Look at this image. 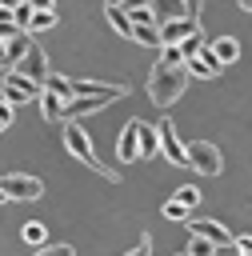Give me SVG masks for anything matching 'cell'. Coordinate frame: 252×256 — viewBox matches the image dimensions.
Here are the masks:
<instances>
[{"instance_id": "cell-16", "label": "cell", "mask_w": 252, "mask_h": 256, "mask_svg": "<svg viewBox=\"0 0 252 256\" xmlns=\"http://www.w3.org/2000/svg\"><path fill=\"white\" fill-rule=\"evenodd\" d=\"M104 20H108L120 36H132V20H128V12H124V4H116V0L104 4Z\"/></svg>"}, {"instance_id": "cell-19", "label": "cell", "mask_w": 252, "mask_h": 256, "mask_svg": "<svg viewBox=\"0 0 252 256\" xmlns=\"http://www.w3.org/2000/svg\"><path fill=\"white\" fill-rule=\"evenodd\" d=\"M40 112H44L48 124H64V100H60V96L44 92V96H40Z\"/></svg>"}, {"instance_id": "cell-20", "label": "cell", "mask_w": 252, "mask_h": 256, "mask_svg": "<svg viewBox=\"0 0 252 256\" xmlns=\"http://www.w3.org/2000/svg\"><path fill=\"white\" fill-rule=\"evenodd\" d=\"M20 236H24V244H32V248H44V244H48V228H44L40 220H28V224L20 228Z\"/></svg>"}, {"instance_id": "cell-30", "label": "cell", "mask_w": 252, "mask_h": 256, "mask_svg": "<svg viewBox=\"0 0 252 256\" xmlns=\"http://www.w3.org/2000/svg\"><path fill=\"white\" fill-rule=\"evenodd\" d=\"M232 248H236L240 256H252V236H236V240H232Z\"/></svg>"}, {"instance_id": "cell-2", "label": "cell", "mask_w": 252, "mask_h": 256, "mask_svg": "<svg viewBox=\"0 0 252 256\" xmlns=\"http://www.w3.org/2000/svg\"><path fill=\"white\" fill-rule=\"evenodd\" d=\"M64 148L80 160V164H88L96 176H104L108 184H120V172L116 168H108V164H100V156H96V144H92V136L84 132V124H72V120H64Z\"/></svg>"}, {"instance_id": "cell-35", "label": "cell", "mask_w": 252, "mask_h": 256, "mask_svg": "<svg viewBox=\"0 0 252 256\" xmlns=\"http://www.w3.org/2000/svg\"><path fill=\"white\" fill-rule=\"evenodd\" d=\"M176 256H184V252H176Z\"/></svg>"}, {"instance_id": "cell-9", "label": "cell", "mask_w": 252, "mask_h": 256, "mask_svg": "<svg viewBox=\"0 0 252 256\" xmlns=\"http://www.w3.org/2000/svg\"><path fill=\"white\" fill-rule=\"evenodd\" d=\"M116 156H120V164L140 160V120H128V124L120 128V136H116Z\"/></svg>"}, {"instance_id": "cell-3", "label": "cell", "mask_w": 252, "mask_h": 256, "mask_svg": "<svg viewBox=\"0 0 252 256\" xmlns=\"http://www.w3.org/2000/svg\"><path fill=\"white\" fill-rule=\"evenodd\" d=\"M184 152H188V164H192L200 176H220L224 156H220V148H216L212 140H192V144H184Z\"/></svg>"}, {"instance_id": "cell-31", "label": "cell", "mask_w": 252, "mask_h": 256, "mask_svg": "<svg viewBox=\"0 0 252 256\" xmlns=\"http://www.w3.org/2000/svg\"><path fill=\"white\" fill-rule=\"evenodd\" d=\"M8 124H12V104H8L4 96H0V132H4Z\"/></svg>"}, {"instance_id": "cell-7", "label": "cell", "mask_w": 252, "mask_h": 256, "mask_svg": "<svg viewBox=\"0 0 252 256\" xmlns=\"http://www.w3.org/2000/svg\"><path fill=\"white\" fill-rule=\"evenodd\" d=\"M156 136H160V156L168 160V164H188V152H184V140H180V132H176V124L164 116L160 124H156Z\"/></svg>"}, {"instance_id": "cell-6", "label": "cell", "mask_w": 252, "mask_h": 256, "mask_svg": "<svg viewBox=\"0 0 252 256\" xmlns=\"http://www.w3.org/2000/svg\"><path fill=\"white\" fill-rule=\"evenodd\" d=\"M0 188H4L8 200H40V196H44V184H40L36 176H28V172H8V176H0Z\"/></svg>"}, {"instance_id": "cell-29", "label": "cell", "mask_w": 252, "mask_h": 256, "mask_svg": "<svg viewBox=\"0 0 252 256\" xmlns=\"http://www.w3.org/2000/svg\"><path fill=\"white\" fill-rule=\"evenodd\" d=\"M124 256H152V236L144 232V236L136 240V248H132V252H124Z\"/></svg>"}, {"instance_id": "cell-34", "label": "cell", "mask_w": 252, "mask_h": 256, "mask_svg": "<svg viewBox=\"0 0 252 256\" xmlns=\"http://www.w3.org/2000/svg\"><path fill=\"white\" fill-rule=\"evenodd\" d=\"M4 200H8V196H4V188H0V204H4Z\"/></svg>"}, {"instance_id": "cell-8", "label": "cell", "mask_w": 252, "mask_h": 256, "mask_svg": "<svg viewBox=\"0 0 252 256\" xmlns=\"http://www.w3.org/2000/svg\"><path fill=\"white\" fill-rule=\"evenodd\" d=\"M12 72H20V76H28V80L44 84V80H48V56H44V48H40V44H32V48L24 52V60H20Z\"/></svg>"}, {"instance_id": "cell-22", "label": "cell", "mask_w": 252, "mask_h": 256, "mask_svg": "<svg viewBox=\"0 0 252 256\" xmlns=\"http://www.w3.org/2000/svg\"><path fill=\"white\" fill-rule=\"evenodd\" d=\"M32 12H36V4H28V0H16V4H12V20H16V28H20V32H28Z\"/></svg>"}, {"instance_id": "cell-15", "label": "cell", "mask_w": 252, "mask_h": 256, "mask_svg": "<svg viewBox=\"0 0 252 256\" xmlns=\"http://www.w3.org/2000/svg\"><path fill=\"white\" fill-rule=\"evenodd\" d=\"M56 24H60V12H56V8H40V0H36V12H32V20H28V36L48 32V28H56Z\"/></svg>"}, {"instance_id": "cell-23", "label": "cell", "mask_w": 252, "mask_h": 256, "mask_svg": "<svg viewBox=\"0 0 252 256\" xmlns=\"http://www.w3.org/2000/svg\"><path fill=\"white\" fill-rule=\"evenodd\" d=\"M112 84H100V80H72V92L76 96H100V92H108ZM72 96V100H76Z\"/></svg>"}, {"instance_id": "cell-25", "label": "cell", "mask_w": 252, "mask_h": 256, "mask_svg": "<svg viewBox=\"0 0 252 256\" xmlns=\"http://www.w3.org/2000/svg\"><path fill=\"white\" fill-rule=\"evenodd\" d=\"M172 200H180L184 208H196V204H200V188H196V184H184V188H176Z\"/></svg>"}, {"instance_id": "cell-28", "label": "cell", "mask_w": 252, "mask_h": 256, "mask_svg": "<svg viewBox=\"0 0 252 256\" xmlns=\"http://www.w3.org/2000/svg\"><path fill=\"white\" fill-rule=\"evenodd\" d=\"M160 64H168V68H184L180 48H160Z\"/></svg>"}, {"instance_id": "cell-18", "label": "cell", "mask_w": 252, "mask_h": 256, "mask_svg": "<svg viewBox=\"0 0 252 256\" xmlns=\"http://www.w3.org/2000/svg\"><path fill=\"white\" fill-rule=\"evenodd\" d=\"M44 92L60 96L64 104H68V100L76 96V92H72V80H68V76H60V72H48V80H44Z\"/></svg>"}, {"instance_id": "cell-17", "label": "cell", "mask_w": 252, "mask_h": 256, "mask_svg": "<svg viewBox=\"0 0 252 256\" xmlns=\"http://www.w3.org/2000/svg\"><path fill=\"white\" fill-rule=\"evenodd\" d=\"M156 156H160V136L152 124L140 120V160H156Z\"/></svg>"}, {"instance_id": "cell-11", "label": "cell", "mask_w": 252, "mask_h": 256, "mask_svg": "<svg viewBox=\"0 0 252 256\" xmlns=\"http://www.w3.org/2000/svg\"><path fill=\"white\" fill-rule=\"evenodd\" d=\"M32 44H36V40H32L28 32H20V36H12V40H4V68L12 72V68H16L20 60H24V52H28Z\"/></svg>"}, {"instance_id": "cell-26", "label": "cell", "mask_w": 252, "mask_h": 256, "mask_svg": "<svg viewBox=\"0 0 252 256\" xmlns=\"http://www.w3.org/2000/svg\"><path fill=\"white\" fill-rule=\"evenodd\" d=\"M188 212H192V208H184L180 200H164V216H168V220H188Z\"/></svg>"}, {"instance_id": "cell-10", "label": "cell", "mask_w": 252, "mask_h": 256, "mask_svg": "<svg viewBox=\"0 0 252 256\" xmlns=\"http://www.w3.org/2000/svg\"><path fill=\"white\" fill-rule=\"evenodd\" d=\"M192 236H204V240H212L216 248H224V244H232L236 240V232H228L220 220H192V228H188Z\"/></svg>"}, {"instance_id": "cell-14", "label": "cell", "mask_w": 252, "mask_h": 256, "mask_svg": "<svg viewBox=\"0 0 252 256\" xmlns=\"http://www.w3.org/2000/svg\"><path fill=\"white\" fill-rule=\"evenodd\" d=\"M124 12H128V20H132V28H160V16H156V4H124Z\"/></svg>"}, {"instance_id": "cell-5", "label": "cell", "mask_w": 252, "mask_h": 256, "mask_svg": "<svg viewBox=\"0 0 252 256\" xmlns=\"http://www.w3.org/2000/svg\"><path fill=\"white\" fill-rule=\"evenodd\" d=\"M200 32V12H192V16H180V20H164L160 24V48H180L188 36H196Z\"/></svg>"}, {"instance_id": "cell-13", "label": "cell", "mask_w": 252, "mask_h": 256, "mask_svg": "<svg viewBox=\"0 0 252 256\" xmlns=\"http://www.w3.org/2000/svg\"><path fill=\"white\" fill-rule=\"evenodd\" d=\"M184 68H188V76H196V80H212V76L220 72V60H216V56L204 48V52H200V56H192Z\"/></svg>"}, {"instance_id": "cell-21", "label": "cell", "mask_w": 252, "mask_h": 256, "mask_svg": "<svg viewBox=\"0 0 252 256\" xmlns=\"http://www.w3.org/2000/svg\"><path fill=\"white\" fill-rule=\"evenodd\" d=\"M184 256H216V244L204 240V236H192V232H188V248H184Z\"/></svg>"}, {"instance_id": "cell-27", "label": "cell", "mask_w": 252, "mask_h": 256, "mask_svg": "<svg viewBox=\"0 0 252 256\" xmlns=\"http://www.w3.org/2000/svg\"><path fill=\"white\" fill-rule=\"evenodd\" d=\"M36 256H76V248L72 244H44V248H36Z\"/></svg>"}, {"instance_id": "cell-32", "label": "cell", "mask_w": 252, "mask_h": 256, "mask_svg": "<svg viewBox=\"0 0 252 256\" xmlns=\"http://www.w3.org/2000/svg\"><path fill=\"white\" fill-rule=\"evenodd\" d=\"M240 8H244V12H252V0H240Z\"/></svg>"}, {"instance_id": "cell-4", "label": "cell", "mask_w": 252, "mask_h": 256, "mask_svg": "<svg viewBox=\"0 0 252 256\" xmlns=\"http://www.w3.org/2000/svg\"><path fill=\"white\" fill-rule=\"evenodd\" d=\"M0 88H4V100L8 104H28V100H40L44 96V84H36V80H28L20 72H4Z\"/></svg>"}, {"instance_id": "cell-24", "label": "cell", "mask_w": 252, "mask_h": 256, "mask_svg": "<svg viewBox=\"0 0 252 256\" xmlns=\"http://www.w3.org/2000/svg\"><path fill=\"white\" fill-rule=\"evenodd\" d=\"M132 40L136 44H148V48H160V28H132Z\"/></svg>"}, {"instance_id": "cell-33", "label": "cell", "mask_w": 252, "mask_h": 256, "mask_svg": "<svg viewBox=\"0 0 252 256\" xmlns=\"http://www.w3.org/2000/svg\"><path fill=\"white\" fill-rule=\"evenodd\" d=\"M0 68H4V40H0Z\"/></svg>"}, {"instance_id": "cell-12", "label": "cell", "mask_w": 252, "mask_h": 256, "mask_svg": "<svg viewBox=\"0 0 252 256\" xmlns=\"http://www.w3.org/2000/svg\"><path fill=\"white\" fill-rule=\"evenodd\" d=\"M208 52L220 60V68H224V64H236V60H240V40H236V36H216V40L208 44Z\"/></svg>"}, {"instance_id": "cell-1", "label": "cell", "mask_w": 252, "mask_h": 256, "mask_svg": "<svg viewBox=\"0 0 252 256\" xmlns=\"http://www.w3.org/2000/svg\"><path fill=\"white\" fill-rule=\"evenodd\" d=\"M188 68H168V64H152V72H148V100L156 104V108H168V104H176L180 96H184V88H188Z\"/></svg>"}]
</instances>
